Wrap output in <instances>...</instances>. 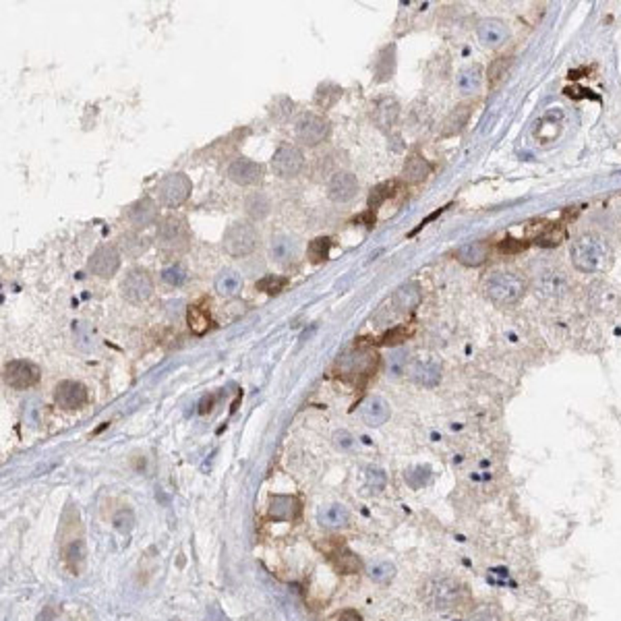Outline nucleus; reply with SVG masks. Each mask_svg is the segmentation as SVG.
Listing matches in <instances>:
<instances>
[{"label": "nucleus", "mask_w": 621, "mask_h": 621, "mask_svg": "<svg viewBox=\"0 0 621 621\" xmlns=\"http://www.w3.org/2000/svg\"><path fill=\"white\" fill-rule=\"evenodd\" d=\"M421 601L439 613H458L473 605V594L468 586L458 578L433 576L421 586Z\"/></svg>", "instance_id": "1"}, {"label": "nucleus", "mask_w": 621, "mask_h": 621, "mask_svg": "<svg viewBox=\"0 0 621 621\" xmlns=\"http://www.w3.org/2000/svg\"><path fill=\"white\" fill-rule=\"evenodd\" d=\"M572 263L582 274H598L609 267L611 249L596 234H580L570 249Z\"/></svg>", "instance_id": "2"}, {"label": "nucleus", "mask_w": 621, "mask_h": 621, "mask_svg": "<svg viewBox=\"0 0 621 621\" xmlns=\"http://www.w3.org/2000/svg\"><path fill=\"white\" fill-rule=\"evenodd\" d=\"M526 293V280L516 271H493L485 280V294L497 307H512Z\"/></svg>", "instance_id": "3"}, {"label": "nucleus", "mask_w": 621, "mask_h": 621, "mask_svg": "<svg viewBox=\"0 0 621 621\" xmlns=\"http://www.w3.org/2000/svg\"><path fill=\"white\" fill-rule=\"evenodd\" d=\"M155 238H158V247L162 253L170 257L184 253L191 247V230H188L186 218L177 216V214L162 218L158 224Z\"/></svg>", "instance_id": "4"}, {"label": "nucleus", "mask_w": 621, "mask_h": 621, "mask_svg": "<svg viewBox=\"0 0 621 621\" xmlns=\"http://www.w3.org/2000/svg\"><path fill=\"white\" fill-rule=\"evenodd\" d=\"M259 232L251 222H232L222 238V247L230 257H247L255 251Z\"/></svg>", "instance_id": "5"}, {"label": "nucleus", "mask_w": 621, "mask_h": 621, "mask_svg": "<svg viewBox=\"0 0 621 621\" xmlns=\"http://www.w3.org/2000/svg\"><path fill=\"white\" fill-rule=\"evenodd\" d=\"M377 366V354L373 350L366 348H354L348 350L346 354H342V359L338 361V371L344 379L354 381V383H363L366 381L373 371Z\"/></svg>", "instance_id": "6"}, {"label": "nucleus", "mask_w": 621, "mask_h": 621, "mask_svg": "<svg viewBox=\"0 0 621 621\" xmlns=\"http://www.w3.org/2000/svg\"><path fill=\"white\" fill-rule=\"evenodd\" d=\"M331 133V124L328 118L315 112H302L294 120V137L307 147H315L324 143Z\"/></svg>", "instance_id": "7"}, {"label": "nucleus", "mask_w": 621, "mask_h": 621, "mask_svg": "<svg viewBox=\"0 0 621 621\" xmlns=\"http://www.w3.org/2000/svg\"><path fill=\"white\" fill-rule=\"evenodd\" d=\"M193 191V183L191 179L183 174V172H172L166 174L160 183L155 184V193H158V203L162 207H179L188 199Z\"/></svg>", "instance_id": "8"}, {"label": "nucleus", "mask_w": 621, "mask_h": 621, "mask_svg": "<svg viewBox=\"0 0 621 621\" xmlns=\"http://www.w3.org/2000/svg\"><path fill=\"white\" fill-rule=\"evenodd\" d=\"M153 293V278L149 276V271L143 267H131L122 282H120V294L129 300V302H146L147 298Z\"/></svg>", "instance_id": "9"}, {"label": "nucleus", "mask_w": 621, "mask_h": 621, "mask_svg": "<svg viewBox=\"0 0 621 621\" xmlns=\"http://www.w3.org/2000/svg\"><path fill=\"white\" fill-rule=\"evenodd\" d=\"M2 377H4V383L13 390H30L39 381L41 371L32 361L17 359V361H11L4 365Z\"/></svg>", "instance_id": "10"}, {"label": "nucleus", "mask_w": 621, "mask_h": 621, "mask_svg": "<svg viewBox=\"0 0 621 621\" xmlns=\"http://www.w3.org/2000/svg\"><path fill=\"white\" fill-rule=\"evenodd\" d=\"M305 168V153L296 146L284 143L271 158V170L280 179H296Z\"/></svg>", "instance_id": "11"}, {"label": "nucleus", "mask_w": 621, "mask_h": 621, "mask_svg": "<svg viewBox=\"0 0 621 621\" xmlns=\"http://www.w3.org/2000/svg\"><path fill=\"white\" fill-rule=\"evenodd\" d=\"M87 267H89V271L94 276L108 280L120 267V251L116 247H112V245H102L91 253L89 261H87Z\"/></svg>", "instance_id": "12"}, {"label": "nucleus", "mask_w": 621, "mask_h": 621, "mask_svg": "<svg viewBox=\"0 0 621 621\" xmlns=\"http://www.w3.org/2000/svg\"><path fill=\"white\" fill-rule=\"evenodd\" d=\"M326 551H328V557L329 561H331V565L340 572V574H357V572H361V559L352 553V551H348L346 545H344V541H342V537L338 539V537H331L329 539V543L326 545Z\"/></svg>", "instance_id": "13"}, {"label": "nucleus", "mask_w": 621, "mask_h": 621, "mask_svg": "<svg viewBox=\"0 0 621 621\" xmlns=\"http://www.w3.org/2000/svg\"><path fill=\"white\" fill-rule=\"evenodd\" d=\"M228 179L232 183L241 184V186H251V184H257L263 181V164H259L255 160H249V158H236L228 164Z\"/></svg>", "instance_id": "14"}, {"label": "nucleus", "mask_w": 621, "mask_h": 621, "mask_svg": "<svg viewBox=\"0 0 621 621\" xmlns=\"http://www.w3.org/2000/svg\"><path fill=\"white\" fill-rule=\"evenodd\" d=\"M300 257V243L290 234H276L269 243V259L282 267L294 265Z\"/></svg>", "instance_id": "15"}, {"label": "nucleus", "mask_w": 621, "mask_h": 621, "mask_svg": "<svg viewBox=\"0 0 621 621\" xmlns=\"http://www.w3.org/2000/svg\"><path fill=\"white\" fill-rule=\"evenodd\" d=\"M359 193V181L350 170H342L328 181V197L333 203H348Z\"/></svg>", "instance_id": "16"}, {"label": "nucleus", "mask_w": 621, "mask_h": 621, "mask_svg": "<svg viewBox=\"0 0 621 621\" xmlns=\"http://www.w3.org/2000/svg\"><path fill=\"white\" fill-rule=\"evenodd\" d=\"M127 219L133 228L137 230H143V228H149L153 224H160V212H158V203L151 199V197H143V199H137L135 203L129 205L127 210Z\"/></svg>", "instance_id": "17"}, {"label": "nucleus", "mask_w": 621, "mask_h": 621, "mask_svg": "<svg viewBox=\"0 0 621 621\" xmlns=\"http://www.w3.org/2000/svg\"><path fill=\"white\" fill-rule=\"evenodd\" d=\"M87 398H89L87 388L83 383H79V381H71V379L60 381L56 385V390H54V400L65 410H75V408L85 406Z\"/></svg>", "instance_id": "18"}, {"label": "nucleus", "mask_w": 621, "mask_h": 621, "mask_svg": "<svg viewBox=\"0 0 621 621\" xmlns=\"http://www.w3.org/2000/svg\"><path fill=\"white\" fill-rule=\"evenodd\" d=\"M346 158H344V153L340 151V149H333V147H329V149H324L321 153H317L315 155V160H313V174H315V179H319V181H324V179H331L333 174H338V172H342L344 168L342 166H346Z\"/></svg>", "instance_id": "19"}, {"label": "nucleus", "mask_w": 621, "mask_h": 621, "mask_svg": "<svg viewBox=\"0 0 621 621\" xmlns=\"http://www.w3.org/2000/svg\"><path fill=\"white\" fill-rule=\"evenodd\" d=\"M510 36L508 25L501 19H485L478 23V39L487 48H497L501 46Z\"/></svg>", "instance_id": "20"}, {"label": "nucleus", "mask_w": 621, "mask_h": 621, "mask_svg": "<svg viewBox=\"0 0 621 621\" xmlns=\"http://www.w3.org/2000/svg\"><path fill=\"white\" fill-rule=\"evenodd\" d=\"M410 377L412 381H416L418 385H425V388H433L437 385L439 379H441V371H439V365L431 359H416L412 361L410 366Z\"/></svg>", "instance_id": "21"}, {"label": "nucleus", "mask_w": 621, "mask_h": 621, "mask_svg": "<svg viewBox=\"0 0 621 621\" xmlns=\"http://www.w3.org/2000/svg\"><path fill=\"white\" fill-rule=\"evenodd\" d=\"M116 245H118L120 255L129 257V259H137V257H141L147 251L149 241H147L146 236H141L139 232L131 230V232H122L118 236Z\"/></svg>", "instance_id": "22"}, {"label": "nucleus", "mask_w": 621, "mask_h": 621, "mask_svg": "<svg viewBox=\"0 0 621 621\" xmlns=\"http://www.w3.org/2000/svg\"><path fill=\"white\" fill-rule=\"evenodd\" d=\"M298 501L290 495H274L269 501V518L276 522H290L298 513Z\"/></svg>", "instance_id": "23"}, {"label": "nucleus", "mask_w": 621, "mask_h": 621, "mask_svg": "<svg viewBox=\"0 0 621 621\" xmlns=\"http://www.w3.org/2000/svg\"><path fill=\"white\" fill-rule=\"evenodd\" d=\"M398 116H400V106L396 100L392 98H383L375 104V110H373V120L379 129H392L396 122H398Z\"/></svg>", "instance_id": "24"}, {"label": "nucleus", "mask_w": 621, "mask_h": 621, "mask_svg": "<svg viewBox=\"0 0 621 621\" xmlns=\"http://www.w3.org/2000/svg\"><path fill=\"white\" fill-rule=\"evenodd\" d=\"M245 212L253 222H261L271 212V199L263 191H253L245 197Z\"/></svg>", "instance_id": "25"}, {"label": "nucleus", "mask_w": 621, "mask_h": 621, "mask_svg": "<svg viewBox=\"0 0 621 621\" xmlns=\"http://www.w3.org/2000/svg\"><path fill=\"white\" fill-rule=\"evenodd\" d=\"M429 174H431V164L423 158V155H410L408 160H406V164H404V170H402V177L406 183L410 184H418V183H425L427 179H429Z\"/></svg>", "instance_id": "26"}, {"label": "nucleus", "mask_w": 621, "mask_h": 621, "mask_svg": "<svg viewBox=\"0 0 621 621\" xmlns=\"http://www.w3.org/2000/svg\"><path fill=\"white\" fill-rule=\"evenodd\" d=\"M470 112H473V106H470V104H460L458 108L452 110V112L447 114V118L443 120L441 137H454V135H458V133L466 127V122H468V118H470Z\"/></svg>", "instance_id": "27"}, {"label": "nucleus", "mask_w": 621, "mask_h": 621, "mask_svg": "<svg viewBox=\"0 0 621 621\" xmlns=\"http://www.w3.org/2000/svg\"><path fill=\"white\" fill-rule=\"evenodd\" d=\"M489 243L487 241H475V243H468L464 247L458 249L456 253V259L462 263V265H468V267H476L480 265L487 257H489Z\"/></svg>", "instance_id": "28"}, {"label": "nucleus", "mask_w": 621, "mask_h": 621, "mask_svg": "<svg viewBox=\"0 0 621 621\" xmlns=\"http://www.w3.org/2000/svg\"><path fill=\"white\" fill-rule=\"evenodd\" d=\"M421 298H423V294H421V288L416 286V284H402L396 293H394V305L398 307V311H402V313H408V311H412V309H416L418 305H421Z\"/></svg>", "instance_id": "29"}, {"label": "nucleus", "mask_w": 621, "mask_h": 621, "mask_svg": "<svg viewBox=\"0 0 621 621\" xmlns=\"http://www.w3.org/2000/svg\"><path fill=\"white\" fill-rule=\"evenodd\" d=\"M361 416H363V421H365L366 425H371V427H379V425H383V423L388 421V416H390V406L383 402L381 398H371V400L363 406Z\"/></svg>", "instance_id": "30"}, {"label": "nucleus", "mask_w": 621, "mask_h": 621, "mask_svg": "<svg viewBox=\"0 0 621 621\" xmlns=\"http://www.w3.org/2000/svg\"><path fill=\"white\" fill-rule=\"evenodd\" d=\"M216 290L219 296H236L243 290V276L234 269H224L216 278Z\"/></svg>", "instance_id": "31"}, {"label": "nucleus", "mask_w": 621, "mask_h": 621, "mask_svg": "<svg viewBox=\"0 0 621 621\" xmlns=\"http://www.w3.org/2000/svg\"><path fill=\"white\" fill-rule=\"evenodd\" d=\"M458 89L462 94H476L482 85V69L478 65H470V67H464L460 73H458Z\"/></svg>", "instance_id": "32"}, {"label": "nucleus", "mask_w": 621, "mask_h": 621, "mask_svg": "<svg viewBox=\"0 0 621 621\" xmlns=\"http://www.w3.org/2000/svg\"><path fill=\"white\" fill-rule=\"evenodd\" d=\"M63 561L69 568L71 574H81V568L85 563V543L81 539H75L73 543H69L65 551H63Z\"/></svg>", "instance_id": "33"}, {"label": "nucleus", "mask_w": 621, "mask_h": 621, "mask_svg": "<svg viewBox=\"0 0 621 621\" xmlns=\"http://www.w3.org/2000/svg\"><path fill=\"white\" fill-rule=\"evenodd\" d=\"M394 54H396V48H394V46H385V48L377 54V58H375V79H377V81H388V79H392L394 67H396V58H394Z\"/></svg>", "instance_id": "34"}, {"label": "nucleus", "mask_w": 621, "mask_h": 621, "mask_svg": "<svg viewBox=\"0 0 621 621\" xmlns=\"http://www.w3.org/2000/svg\"><path fill=\"white\" fill-rule=\"evenodd\" d=\"M186 321H188V329L195 333V335H203L210 326H212V317H210V311L201 305H193L188 307V315H186Z\"/></svg>", "instance_id": "35"}, {"label": "nucleus", "mask_w": 621, "mask_h": 621, "mask_svg": "<svg viewBox=\"0 0 621 621\" xmlns=\"http://www.w3.org/2000/svg\"><path fill=\"white\" fill-rule=\"evenodd\" d=\"M319 522L324 526H329V528H340V526H346L350 522V512L344 506L333 504V506H328L326 510L319 512Z\"/></svg>", "instance_id": "36"}, {"label": "nucleus", "mask_w": 621, "mask_h": 621, "mask_svg": "<svg viewBox=\"0 0 621 621\" xmlns=\"http://www.w3.org/2000/svg\"><path fill=\"white\" fill-rule=\"evenodd\" d=\"M340 98H342V87L335 83H321L315 91V104L324 110L333 108Z\"/></svg>", "instance_id": "37"}, {"label": "nucleus", "mask_w": 621, "mask_h": 621, "mask_svg": "<svg viewBox=\"0 0 621 621\" xmlns=\"http://www.w3.org/2000/svg\"><path fill=\"white\" fill-rule=\"evenodd\" d=\"M396 186H398L396 181H388V183L375 184V186L371 188V193H369V199H366L369 210H377L381 203H385V201L396 193Z\"/></svg>", "instance_id": "38"}, {"label": "nucleus", "mask_w": 621, "mask_h": 621, "mask_svg": "<svg viewBox=\"0 0 621 621\" xmlns=\"http://www.w3.org/2000/svg\"><path fill=\"white\" fill-rule=\"evenodd\" d=\"M293 112H294V102L290 98H286V96H278V98L271 102V108H269L271 118H274L276 122H282V124L290 120Z\"/></svg>", "instance_id": "39"}, {"label": "nucleus", "mask_w": 621, "mask_h": 621, "mask_svg": "<svg viewBox=\"0 0 621 621\" xmlns=\"http://www.w3.org/2000/svg\"><path fill=\"white\" fill-rule=\"evenodd\" d=\"M510 65H512V58L510 56H499V58H495L493 63H491V67H489V87L493 89V87H497L499 83H501V79L506 77L508 73V69H510Z\"/></svg>", "instance_id": "40"}, {"label": "nucleus", "mask_w": 621, "mask_h": 621, "mask_svg": "<svg viewBox=\"0 0 621 621\" xmlns=\"http://www.w3.org/2000/svg\"><path fill=\"white\" fill-rule=\"evenodd\" d=\"M329 249H331V238L328 236H319L315 241L309 243V249H307V255L313 263H321L329 257Z\"/></svg>", "instance_id": "41"}, {"label": "nucleus", "mask_w": 621, "mask_h": 621, "mask_svg": "<svg viewBox=\"0 0 621 621\" xmlns=\"http://www.w3.org/2000/svg\"><path fill=\"white\" fill-rule=\"evenodd\" d=\"M286 284H288V278H284V276H265L263 280L257 282V288L261 293L278 294L286 288Z\"/></svg>", "instance_id": "42"}, {"label": "nucleus", "mask_w": 621, "mask_h": 621, "mask_svg": "<svg viewBox=\"0 0 621 621\" xmlns=\"http://www.w3.org/2000/svg\"><path fill=\"white\" fill-rule=\"evenodd\" d=\"M565 236V228L561 224H551L547 230L539 236V245L543 247H553V245H559Z\"/></svg>", "instance_id": "43"}, {"label": "nucleus", "mask_w": 621, "mask_h": 621, "mask_svg": "<svg viewBox=\"0 0 621 621\" xmlns=\"http://www.w3.org/2000/svg\"><path fill=\"white\" fill-rule=\"evenodd\" d=\"M162 280L168 286H181L184 280H186V269H184L181 263H174V265H170V267H166L162 271Z\"/></svg>", "instance_id": "44"}, {"label": "nucleus", "mask_w": 621, "mask_h": 621, "mask_svg": "<svg viewBox=\"0 0 621 621\" xmlns=\"http://www.w3.org/2000/svg\"><path fill=\"white\" fill-rule=\"evenodd\" d=\"M528 241H518V238H506L499 243V251L506 253V255H516V253H522L528 249Z\"/></svg>", "instance_id": "45"}, {"label": "nucleus", "mask_w": 621, "mask_h": 621, "mask_svg": "<svg viewBox=\"0 0 621 621\" xmlns=\"http://www.w3.org/2000/svg\"><path fill=\"white\" fill-rule=\"evenodd\" d=\"M369 574H371V578H373V580L385 582V580H390V578L394 576V565H392V563H388V561H383V563H377V565H373Z\"/></svg>", "instance_id": "46"}, {"label": "nucleus", "mask_w": 621, "mask_h": 621, "mask_svg": "<svg viewBox=\"0 0 621 621\" xmlns=\"http://www.w3.org/2000/svg\"><path fill=\"white\" fill-rule=\"evenodd\" d=\"M388 371L396 377V375H400L406 371V352L402 350H396V352H392L390 354V361H388Z\"/></svg>", "instance_id": "47"}, {"label": "nucleus", "mask_w": 621, "mask_h": 621, "mask_svg": "<svg viewBox=\"0 0 621 621\" xmlns=\"http://www.w3.org/2000/svg\"><path fill=\"white\" fill-rule=\"evenodd\" d=\"M133 522H135V518H133V512H131V510H122V512L116 513V518H114L116 528L122 530V532H129V530L133 528Z\"/></svg>", "instance_id": "48"}, {"label": "nucleus", "mask_w": 621, "mask_h": 621, "mask_svg": "<svg viewBox=\"0 0 621 621\" xmlns=\"http://www.w3.org/2000/svg\"><path fill=\"white\" fill-rule=\"evenodd\" d=\"M406 335H408V329L406 328H394L392 331L383 333L379 342H381V344H398V342L406 340Z\"/></svg>", "instance_id": "49"}, {"label": "nucleus", "mask_w": 621, "mask_h": 621, "mask_svg": "<svg viewBox=\"0 0 621 621\" xmlns=\"http://www.w3.org/2000/svg\"><path fill=\"white\" fill-rule=\"evenodd\" d=\"M328 621H363L361 613L354 611V609H342L338 613H333Z\"/></svg>", "instance_id": "50"}, {"label": "nucleus", "mask_w": 621, "mask_h": 621, "mask_svg": "<svg viewBox=\"0 0 621 621\" xmlns=\"http://www.w3.org/2000/svg\"><path fill=\"white\" fill-rule=\"evenodd\" d=\"M475 621H499V617H497V613L491 607H485V609H478L476 611Z\"/></svg>", "instance_id": "51"}, {"label": "nucleus", "mask_w": 621, "mask_h": 621, "mask_svg": "<svg viewBox=\"0 0 621 621\" xmlns=\"http://www.w3.org/2000/svg\"><path fill=\"white\" fill-rule=\"evenodd\" d=\"M553 274H555V271H549L547 276H545V278H551V280H553ZM559 276H561V271H557V276H555V278H559ZM543 290H549V293H555V290H561V288H557V286H555V284H553V282H545V286H543Z\"/></svg>", "instance_id": "52"}]
</instances>
